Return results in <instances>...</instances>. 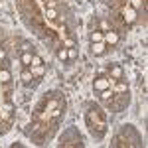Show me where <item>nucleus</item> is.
<instances>
[{"label": "nucleus", "mask_w": 148, "mask_h": 148, "mask_svg": "<svg viewBox=\"0 0 148 148\" xmlns=\"http://www.w3.org/2000/svg\"><path fill=\"white\" fill-rule=\"evenodd\" d=\"M101 97L105 99V101H109V99L113 97V91H111V89H105V91H101Z\"/></svg>", "instance_id": "4468645a"}, {"label": "nucleus", "mask_w": 148, "mask_h": 148, "mask_svg": "<svg viewBox=\"0 0 148 148\" xmlns=\"http://www.w3.org/2000/svg\"><path fill=\"white\" fill-rule=\"evenodd\" d=\"M65 46H67V47H73V40H65Z\"/></svg>", "instance_id": "6ab92c4d"}, {"label": "nucleus", "mask_w": 148, "mask_h": 148, "mask_svg": "<svg viewBox=\"0 0 148 148\" xmlns=\"http://www.w3.org/2000/svg\"><path fill=\"white\" fill-rule=\"evenodd\" d=\"M10 79H12L10 71L8 69H0V83H8Z\"/></svg>", "instance_id": "1a4fd4ad"}, {"label": "nucleus", "mask_w": 148, "mask_h": 148, "mask_svg": "<svg viewBox=\"0 0 148 148\" xmlns=\"http://www.w3.org/2000/svg\"><path fill=\"white\" fill-rule=\"evenodd\" d=\"M0 63H2V59H0Z\"/></svg>", "instance_id": "412c9836"}, {"label": "nucleus", "mask_w": 148, "mask_h": 148, "mask_svg": "<svg viewBox=\"0 0 148 148\" xmlns=\"http://www.w3.org/2000/svg\"><path fill=\"white\" fill-rule=\"evenodd\" d=\"M6 57V53H4V49H0V59H4Z\"/></svg>", "instance_id": "aec40b11"}, {"label": "nucleus", "mask_w": 148, "mask_h": 148, "mask_svg": "<svg viewBox=\"0 0 148 148\" xmlns=\"http://www.w3.org/2000/svg\"><path fill=\"white\" fill-rule=\"evenodd\" d=\"M130 6L136 10V8H140V6H142V0H130Z\"/></svg>", "instance_id": "f3484780"}, {"label": "nucleus", "mask_w": 148, "mask_h": 148, "mask_svg": "<svg viewBox=\"0 0 148 148\" xmlns=\"http://www.w3.org/2000/svg\"><path fill=\"white\" fill-rule=\"evenodd\" d=\"M46 16H47V18H49V20H56V18H57V12L53 10V8H47Z\"/></svg>", "instance_id": "2eb2a0df"}, {"label": "nucleus", "mask_w": 148, "mask_h": 148, "mask_svg": "<svg viewBox=\"0 0 148 148\" xmlns=\"http://www.w3.org/2000/svg\"><path fill=\"white\" fill-rule=\"evenodd\" d=\"M57 59L59 61H67V47H63V49L57 51Z\"/></svg>", "instance_id": "f8f14e48"}, {"label": "nucleus", "mask_w": 148, "mask_h": 148, "mask_svg": "<svg viewBox=\"0 0 148 148\" xmlns=\"http://www.w3.org/2000/svg\"><path fill=\"white\" fill-rule=\"evenodd\" d=\"M91 49H93V53H95V56H103L107 47H105V42H93Z\"/></svg>", "instance_id": "20e7f679"}, {"label": "nucleus", "mask_w": 148, "mask_h": 148, "mask_svg": "<svg viewBox=\"0 0 148 148\" xmlns=\"http://www.w3.org/2000/svg\"><path fill=\"white\" fill-rule=\"evenodd\" d=\"M38 65H44L42 57H40V56H32V63H30V67H38Z\"/></svg>", "instance_id": "9b49d317"}, {"label": "nucleus", "mask_w": 148, "mask_h": 148, "mask_svg": "<svg viewBox=\"0 0 148 148\" xmlns=\"http://www.w3.org/2000/svg\"><path fill=\"white\" fill-rule=\"evenodd\" d=\"M114 91H116V93H126V85H125V83H119Z\"/></svg>", "instance_id": "dca6fc26"}, {"label": "nucleus", "mask_w": 148, "mask_h": 148, "mask_svg": "<svg viewBox=\"0 0 148 148\" xmlns=\"http://www.w3.org/2000/svg\"><path fill=\"white\" fill-rule=\"evenodd\" d=\"M103 42H105V44L114 46V44H119V34H116V32H113V30H109V32H105V34H103Z\"/></svg>", "instance_id": "7ed1b4c3"}, {"label": "nucleus", "mask_w": 148, "mask_h": 148, "mask_svg": "<svg viewBox=\"0 0 148 148\" xmlns=\"http://www.w3.org/2000/svg\"><path fill=\"white\" fill-rule=\"evenodd\" d=\"M32 51H22V57H20V61H22L26 67H30V63H32Z\"/></svg>", "instance_id": "39448f33"}, {"label": "nucleus", "mask_w": 148, "mask_h": 148, "mask_svg": "<svg viewBox=\"0 0 148 148\" xmlns=\"http://www.w3.org/2000/svg\"><path fill=\"white\" fill-rule=\"evenodd\" d=\"M77 57V49L75 47H67V59H75Z\"/></svg>", "instance_id": "ddd939ff"}, {"label": "nucleus", "mask_w": 148, "mask_h": 148, "mask_svg": "<svg viewBox=\"0 0 148 148\" xmlns=\"http://www.w3.org/2000/svg\"><path fill=\"white\" fill-rule=\"evenodd\" d=\"M20 77H22V83H26V85H28V83H32V79H34V75H32V71H30V69H24Z\"/></svg>", "instance_id": "0eeeda50"}, {"label": "nucleus", "mask_w": 148, "mask_h": 148, "mask_svg": "<svg viewBox=\"0 0 148 148\" xmlns=\"http://www.w3.org/2000/svg\"><path fill=\"white\" fill-rule=\"evenodd\" d=\"M22 51H32V46L30 44H22Z\"/></svg>", "instance_id": "a211bd4d"}, {"label": "nucleus", "mask_w": 148, "mask_h": 148, "mask_svg": "<svg viewBox=\"0 0 148 148\" xmlns=\"http://www.w3.org/2000/svg\"><path fill=\"white\" fill-rule=\"evenodd\" d=\"M111 87V81L107 79V77H99V79L93 81V89L95 91H105V89H109Z\"/></svg>", "instance_id": "f03ea898"}, {"label": "nucleus", "mask_w": 148, "mask_h": 148, "mask_svg": "<svg viewBox=\"0 0 148 148\" xmlns=\"http://www.w3.org/2000/svg\"><path fill=\"white\" fill-rule=\"evenodd\" d=\"M123 18H125L126 24H134V20H136V10L132 6H125L123 8Z\"/></svg>", "instance_id": "f257e3e1"}, {"label": "nucleus", "mask_w": 148, "mask_h": 148, "mask_svg": "<svg viewBox=\"0 0 148 148\" xmlns=\"http://www.w3.org/2000/svg\"><path fill=\"white\" fill-rule=\"evenodd\" d=\"M89 40H91V44L93 42H103V32H91V36H89Z\"/></svg>", "instance_id": "9d476101"}, {"label": "nucleus", "mask_w": 148, "mask_h": 148, "mask_svg": "<svg viewBox=\"0 0 148 148\" xmlns=\"http://www.w3.org/2000/svg\"><path fill=\"white\" fill-rule=\"evenodd\" d=\"M30 71H32L34 79H36V77H42V75L46 73V69H44V65H38V67H30Z\"/></svg>", "instance_id": "6e6552de"}, {"label": "nucleus", "mask_w": 148, "mask_h": 148, "mask_svg": "<svg viewBox=\"0 0 148 148\" xmlns=\"http://www.w3.org/2000/svg\"><path fill=\"white\" fill-rule=\"evenodd\" d=\"M111 77H113V79H121V77H123V67H121V65H113V67H111Z\"/></svg>", "instance_id": "423d86ee"}]
</instances>
